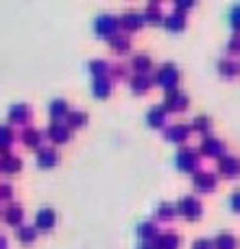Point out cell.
Listing matches in <instances>:
<instances>
[{
  "instance_id": "obj_1",
  "label": "cell",
  "mask_w": 240,
  "mask_h": 249,
  "mask_svg": "<svg viewBox=\"0 0 240 249\" xmlns=\"http://www.w3.org/2000/svg\"><path fill=\"white\" fill-rule=\"evenodd\" d=\"M155 86L164 88V90H172V88H177V81H179V70H177L175 64H162L157 68V72H155L153 77Z\"/></svg>"
},
{
  "instance_id": "obj_2",
  "label": "cell",
  "mask_w": 240,
  "mask_h": 249,
  "mask_svg": "<svg viewBox=\"0 0 240 249\" xmlns=\"http://www.w3.org/2000/svg\"><path fill=\"white\" fill-rule=\"evenodd\" d=\"M177 214H181L184 219H188V221L201 219V214H203L201 201H199L194 195H186V197H181L179 203H177Z\"/></svg>"
},
{
  "instance_id": "obj_3",
  "label": "cell",
  "mask_w": 240,
  "mask_h": 249,
  "mask_svg": "<svg viewBox=\"0 0 240 249\" xmlns=\"http://www.w3.org/2000/svg\"><path fill=\"white\" fill-rule=\"evenodd\" d=\"M175 166L179 168L181 173H194L199 166V153L190 146H184L179 149V153L175 155Z\"/></svg>"
},
{
  "instance_id": "obj_4",
  "label": "cell",
  "mask_w": 240,
  "mask_h": 249,
  "mask_svg": "<svg viewBox=\"0 0 240 249\" xmlns=\"http://www.w3.org/2000/svg\"><path fill=\"white\" fill-rule=\"evenodd\" d=\"M118 29H120V20L114 16H99L94 20V31L99 37H116L118 35Z\"/></svg>"
},
{
  "instance_id": "obj_5",
  "label": "cell",
  "mask_w": 240,
  "mask_h": 249,
  "mask_svg": "<svg viewBox=\"0 0 240 249\" xmlns=\"http://www.w3.org/2000/svg\"><path fill=\"white\" fill-rule=\"evenodd\" d=\"M186 105H188V96L179 88H172V90L166 92V101H164V109L166 112H184Z\"/></svg>"
},
{
  "instance_id": "obj_6",
  "label": "cell",
  "mask_w": 240,
  "mask_h": 249,
  "mask_svg": "<svg viewBox=\"0 0 240 249\" xmlns=\"http://www.w3.org/2000/svg\"><path fill=\"white\" fill-rule=\"evenodd\" d=\"M216 184H219V179H216V175H212V173H194L192 175V186L197 193H212V190L216 188Z\"/></svg>"
},
{
  "instance_id": "obj_7",
  "label": "cell",
  "mask_w": 240,
  "mask_h": 249,
  "mask_svg": "<svg viewBox=\"0 0 240 249\" xmlns=\"http://www.w3.org/2000/svg\"><path fill=\"white\" fill-rule=\"evenodd\" d=\"M57 223V214L52 208H42V210L35 214V230L39 232H51Z\"/></svg>"
},
{
  "instance_id": "obj_8",
  "label": "cell",
  "mask_w": 240,
  "mask_h": 249,
  "mask_svg": "<svg viewBox=\"0 0 240 249\" xmlns=\"http://www.w3.org/2000/svg\"><path fill=\"white\" fill-rule=\"evenodd\" d=\"M219 171L229 179H236L240 175V160L236 155H223V158H219Z\"/></svg>"
},
{
  "instance_id": "obj_9",
  "label": "cell",
  "mask_w": 240,
  "mask_h": 249,
  "mask_svg": "<svg viewBox=\"0 0 240 249\" xmlns=\"http://www.w3.org/2000/svg\"><path fill=\"white\" fill-rule=\"evenodd\" d=\"M201 153L207 158H223L225 155V144L212 136H203L201 140Z\"/></svg>"
},
{
  "instance_id": "obj_10",
  "label": "cell",
  "mask_w": 240,
  "mask_h": 249,
  "mask_svg": "<svg viewBox=\"0 0 240 249\" xmlns=\"http://www.w3.org/2000/svg\"><path fill=\"white\" fill-rule=\"evenodd\" d=\"M48 138H51L52 142H57V144H64V142L70 140V129L66 123H52L51 127H48Z\"/></svg>"
},
{
  "instance_id": "obj_11",
  "label": "cell",
  "mask_w": 240,
  "mask_h": 249,
  "mask_svg": "<svg viewBox=\"0 0 240 249\" xmlns=\"http://www.w3.org/2000/svg\"><path fill=\"white\" fill-rule=\"evenodd\" d=\"M153 249H177L179 247V236L172 232H164V234H157L153 238Z\"/></svg>"
},
{
  "instance_id": "obj_12",
  "label": "cell",
  "mask_w": 240,
  "mask_h": 249,
  "mask_svg": "<svg viewBox=\"0 0 240 249\" xmlns=\"http://www.w3.org/2000/svg\"><path fill=\"white\" fill-rule=\"evenodd\" d=\"M29 118H31V109L24 103H17L9 109V123H13V124H26Z\"/></svg>"
},
{
  "instance_id": "obj_13",
  "label": "cell",
  "mask_w": 240,
  "mask_h": 249,
  "mask_svg": "<svg viewBox=\"0 0 240 249\" xmlns=\"http://www.w3.org/2000/svg\"><path fill=\"white\" fill-rule=\"evenodd\" d=\"M57 162H59V155H57L55 149H51V146L39 149V153H37V166L39 168H52V166H57Z\"/></svg>"
},
{
  "instance_id": "obj_14",
  "label": "cell",
  "mask_w": 240,
  "mask_h": 249,
  "mask_svg": "<svg viewBox=\"0 0 240 249\" xmlns=\"http://www.w3.org/2000/svg\"><path fill=\"white\" fill-rule=\"evenodd\" d=\"M92 94H94V99H107L109 94H112V81H109L107 77H99L92 81Z\"/></svg>"
},
{
  "instance_id": "obj_15",
  "label": "cell",
  "mask_w": 240,
  "mask_h": 249,
  "mask_svg": "<svg viewBox=\"0 0 240 249\" xmlns=\"http://www.w3.org/2000/svg\"><path fill=\"white\" fill-rule=\"evenodd\" d=\"M164 136L171 142H186L190 136V127L188 124H172V127H168L166 131H164Z\"/></svg>"
},
{
  "instance_id": "obj_16",
  "label": "cell",
  "mask_w": 240,
  "mask_h": 249,
  "mask_svg": "<svg viewBox=\"0 0 240 249\" xmlns=\"http://www.w3.org/2000/svg\"><path fill=\"white\" fill-rule=\"evenodd\" d=\"M164 26H166L171 33H181V31L186 29V16L179 11L171 13V16L164 18Z\"/></svg>"
},
{
  "instance_id": "obj_17",
  "label": "cell",
  "mask_w": 240,
  "mask_h": 249,
  "mask_svg": "<svg viewBox=\"0 0 240 249\" xmlns=\"http://www.w3.org/2000/svg\"><path fill=\"white\" fill-rule=\"evenodd\" d=\"M142 24H144V16L142 13L129 11L120 18V26H124L127 31H137V29H142Z\"/></svg>"
},
{
  "instance_id": "obj_18",
  "label": "cell",
  "mask_w": 240,
  "mask_h": 249,
  "mask_svg": "<svg viewBox=\"0 0 240 249\" xmlns=\"http://www.w3.org/2000/svg\"><path fill=\"white\" fill-rule=\"evenodd\" d=\"M166 114H168V112L162 107V105H157V107L149 109V114H146V124H149V127H153V129L164 127V123H166Z\"/></svg>"
},
{
  "instance_id": "obj_19",
  "label": "cell",
  "mask_w": 240,
  "mask_h": 249,
  "mask_svg": "<svg viewBox=\"0 0 240 249\" xmlns=\"http://www.w3.org/2000/svg\"><path fill=\"white\" fill-rule=\"evenodd\" d=\"M2 219H4V223L11 225V228H16V225L20 228L22 219H24V212H22L20 206H9L7 210L2 212Z\"/></svg>"
},
{
  "instance_id": "obj_20",
  "label": "cell",
  "mask_w": 240,
  "mask_h": 249,
  "mask_svg": "<svg viewBox=\"0 0 240 249\" xmlns=\"http://www.w3.org/2000/svg\"><path fill=\"white\" fill-rule=\"evenodd\" d=\"M131 68L136 70V74H146L151 68H153V61H151L149 55H144V53H137V55L131 59Z\"/></svg>"
},
{
  "instance_id": "obj_21",
  "label": "cell",
  "mask_w": 240,
  "mask_h": 249,
  "mask_svg": "<svg viewBox=\"0 0 240 249\" xmlns=\"http://www.w3.org/2000/svg\"><path fill=\"white\" fill-rule=\"evenodd\" d=\"M20 168L22 162L17 158H13V155H2L0 158V173H4V175H16Z\"/></svg>"
},
{
  "instance_id": "obj_22",
  "label": "cell",
  "mask_w": 240,
  "mask_h": 249,
  "mask_svg": "<svg viewBox=\"0 0 240 249\" xmlns=\"http://www.w3.org/2000/svg\"><path fill=\"white\" fill-rule=\"evenodd\" d=\"M212 245H214L216 249H236L238 241H236V236H234L232 232H219L216 234V238L212 241Z\"/></svg>"
},
{
  "instance_id": "obj_23",
  "label": "cell",
  "mask_w": 240,
  "mask_h": 249,
  "mask_svg": "<svg viewBox=\"0 0 240 249\" xmlns=\"http://www.w3.org/2000/svg\"><path fill=\"white\" fill-rule=\"evenodd\" d=\"M68 112H70V109H68V103H66L64 99H55L51 105H48V114L55 118V123H59L61 118L68 116Z\"/></svg>"
},
{
  "instance_id": "obj_24",
  "label": "cell",
  "mask_w": 240,
  "mask_h": 249,
  "mask_svg": "<svg viewBox=\"0 0 240 249\" xmlns=\"http://www.w3.org/2000/svg\"><path fill=\"white\" fill-rule=\"evenodd\" d=\"M16 236H17V241H20L22 245H33L35 236H37V230H35L33 225H20L17 232H16Z\"/></svg>"
},
{
  "instance_id": "obj_25",
  "label": "cell",
  "mask_w": 240,
  "mask_h": 249,
  "mask_svg": "<svg viewBox=\"0 0 240 249\" xmlns=\"http://www.w3.org/2000/svg\"><path fill=\"white\" fill-rule=\"evenodd\" d=\"M219 72L223 74L225 79H234V77H238L240 74V66L236 64V61H232V59H221L219 61Z\"/></svg>"
},
{
  "instance_id": "obj_26",
  "label": "cell",
  "mask_w": 240,
  "mask_h": 249,
  "mask_svg": "<svg viewBox=\"0 0 240 249\" xmlns=\"http://www.w3.org/2000/svg\"><path fill=\"white\" fill-rule=\"evenodd\" d=\"M151 83H153V81H151L146 74H136V77L131 79V83H129V86H131V90L136 92V94H144V92H149Z\"/></svg>"
},
{
  "instance_id": "obj_27",
  "label": "cell",
  "mask_w": 240,
  "mask_h": 249,
  "mask_svg": "<svg viewBox=\"0 0 240 249\" xmlns=\"http://www.w3.org/2000/svg\"><path fill=\"white\" fill-rule=\"evenodd\" d=\"M66 124H68V129H79L83 127V124L87 123V114L86 112H68V116H66Z\"/></svg>"
},
{
  "instance_id": "obj_28",
  "label": "cell",
  "mask_w": 240,
  "mask_h": 249,
  "mask_svg": "<svg viewBox=\"0 0 240 249\" xmlns=\"http://www.w3.org/2000/svg\"><path fill=\"white\" fill-rule=\"evenodd\" d=\"M142 16H144V22H151V24H159V22H164V16H162V11H159V4H149Z\"/></svg>"
},
{
  "instance_id": "obj_29",
  "label": "cell",
  "mask_w": 240,
  "mask_h": 249,
  "mask_svg": "<svg viewBox=\"0 0 240 249\" xmlns=\"http://www.w3.org/2000/svg\"><path fill=\"white\" fill-rule=\"evenodd\" d=\"M22 138H24V144L29 146V149H37L39 142H42V133H39L37 129H26V131L22 133Z\"/></svg>"
},
{
  "instance_id": "obj_30",
  "label": "cell",
  "mask_w": 240,
  "mask_h": 249,
  "mask_svg": "<svg viewBox=\"0 0 240 249\" xmlns=\"http://www.w3.org/2000/svg\"><path fill=\"white\" fill-rule=\"evenodd\" d=\"M87 68H90V72L94 74V79H99V77H105V74H107L109 64L107 61H103V59H94V61L87 64Z\"/></svg>"
},
{
  "instance_id": "obj_31",
  "label": "cell",
  "mask_w": 240,
  "mask_h": 249,
  "mask_svg": "<svg viewBox=\"0 0 240 249\" xmlns=\"http://www.w3.org/2000/svg\"><path fill=\"white\" fill-rule=\"evenodd\" d=\"M210 118L207 116H197L192 121V124H190V131H199V133H203V136H206L207 131H210Z\"/></svg>"
},
{
  "instance_id": "obj_32",
  "label": "cell",
  "mask_w": 240,
  "mask_h": 249,
  "mask_svg": "<svg viewBox=\"0 0 240 249\" xmlns=\"http://www.w3.org/2000/svg\"><path fill=\"white\" fill-rule=\"evenodd\" d=\"M109 44H112V48L118 53H127L129 48H131V42H129L127 35H116V37L109 39Z\"/></svg>"
},
{
  "instance_id": "obj_33",
  "label": "cell",
  "mask_w": 240,
  "mask_h": 249,
  "mask_svg": "<svg viewBox=\"0 0 240 249\" xmlns=\"http://www.w3.org/2000/svg\"><path fill=\"white\" fill-rule=\"evenodd\" d=\"M11 144H13V133H11V129L4 127V124H0V151H7Z\"/></svg>"
},
{
  "instance_id": "obj_34",
  "label": "cell",
  "mask_w": 240,
  "mask_h": 249,
  "mask_svg": "<svg viewBox=\"0 0 240 249\" xmlns=\"http://www.w3.org/2000/svg\"><path fill=\"white\" fill-rule=\"evenodd\" d=\"M175 214H177V206H172V203H159V208H157V219L168 221V219H172Z\"/></svg>"
},
{
  "instance_id": "obj_35",
  "label": "cell",
  "mask_w": 240,
  "mask_h": 249,
  "mask_svg": "<svg viewBox=\"0 0 240 249\" xmlns=\"http://www.w3.org/2000/svg\"><path fill=\"white\" fill-rule=\"evenodd\" d=\"M137 234H140V238L149 241V238L157 236V230L153 228V223H140V225H137Z\"/></svg>"
},
{
  "instance_id": "obj_36",
  "label": "cell",
  "mask_w": 240,
  "mask_h": 249,
  "mask_svg": "<svg viewBox=\"0 0 240 249\" xmlns=\"http://www.w3.org/2000/svg\"><path fill=\"white\" fill-rule=\"evenodd\" d=\"M229 24L236 31H240V4H234L232 11H229Z\"/></svg>"
},
{
  "instance_id": "obj_37",
  "label": "cell",
  "mask_w": 240,
  "mask_h": 249,
  "mask_svg": "<svg viewBox=\"0 0 240 249\" xmlns=\"http://www.w3.org/2000/svg\"><path fill=\"white\" fill-rule=\"evenodd\" d=\"M227 53H232V55L240 53V35H234V37L227 42Z\"/></svg>"
},
{
  "instance_id": "obj_38",
  "label": "cell",
  "mask_w": 240,
  "mask_h": 249,
  "mask_svg": "<svg viewBox=\"0 0 240 249\" xmlns=\"http://www.w3.org/2000/svg\"><path fill=\"white\" fill-rule=\"evenodd\" d=\"M11 186L9 184H0V199H2V201H9V199H11Z\"/></svg>"
},
{
  "instance_id": "obj_39",
  "label": "cell",
  "mask_w": 240,
  "mask_h": 249,
  "mask_svg": "<svg viewBox=\"0 0 240 249\" xmlns=\"http://www.w3.org/2000/svg\"><path fill=\"white\" fill-rule=\"evenodd\" d=\"M229 206H232L234 212H240V190H236V193L232 195V199H229Z\"/></svg>"
},
{
  "instance_id": "obj_40",
  "label": "cell",
  "mask_w": 240,
  "mask_h": 249,
  "mask_svg": "<svg viewBox=\"0 0 240 249\" xmlns=\"http://www.w3.org/2000/svg\"><path fill=\"white\" fill-rule=\"evenodd\" d=\"M214 245H212V241H207V238H199L197 243L192 245V249H212Z\"/></svg>"
},
{
  "instance_id": "obj_41",
  "label": "cell",
  "mask_w": 240,
  "mask_h": 249,
  "mask_svg": "<svg viewBox=\"0 0 240 249\" xmlns=\"http://www.w3.org/2000/svg\"><path fill=\"white\" fill-rule=\"evenodd\" d=\"M188 7H194V2H177V11H184V9H188Z\"/></svg>"
},
{
  "instance_id": "obj_42",
  "label": "cell",
  "mask_w": 240,
  "mask_h": 249,
  "mask_svg": "<svg viewBox=\"0 0 240 249\" xmlns=\"http://www.w3.org/2000/svg\"><path fill=\"white\" fill-rule=\"evenodd\" d=\"M0 249H7V245H4V238H2V234H0Z\"/></svg>"
},
{
  "instance_id": "obj_43",
  "label": "cell",
  "mask_w": 240,
  "mask_h": 249,
  "mask_svg": "<svg viewBox=\"0 0 240 249\" xmlns=\"http://www.w3.org/2000/svg\"><path fill=\"white\" fill-rule=\"evenodd\" d=\"M137 249H153V247H151V245H140Z\"/></svg>"
}]
</instances>
